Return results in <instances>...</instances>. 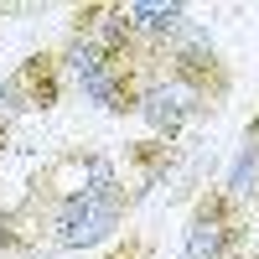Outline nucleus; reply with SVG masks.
<instances>
[{"label":"nucleus","mask_w":259,"mask_h":259,"mask_svg":"<svg viewBox=\"0 0 259 259\" xmlns=\"http://www.w3.org/2000/svg\"><path fill=\"white\" fill-rule=\"evenodd\" d=\"M124 21H130V31L140 36V47L150 57H161V47L192 21V11L177 6V0H124Z\"/></svg>","instance_id":"obj_5"},{"label":"nucleus","mask_w":259,"mask_h":259,"mask_svg":"<svg viewBox=\"0 0 259 259\" xmlns=\"http://www.w3.org/2000/svg\"><path fill=\"white\" fill-rule=\"evenodd\" d=\"M99 259H156V239H145V233L124 228L114 244H104V249H99Z\"/></svg>","instance_id":"obj_7"},{"label":"nucleus","mask_w":259,"mask_h":259,"mask_svg":"<svg viewBox=\"0 0 259 259\" xmlns=\"http://www.w3.org/2000/svg\"><path fill=\"white\" fill-rule=\"evenodd\" d=\"M218 109H207V104L187 89V83H177L166 68H150L145 73V83H140V109H135V119L150 130V140H166V145H177L192 124H202V119H212Z\"/></svg>","instance_id":"obj_3"},{"label":"nucleus","mask_w":259,"mask_h":259,"mask_svg":"<svg viewBox=\"0 0 259 259\" xmlns=\"http://www.w3.org/2000/svg\"><path fill=\"white\" fill-rule=\"evenodd\" d=\"M62 94H68V73L57 62V47H41V52H26L16 68L0 78V99L6 109L21 119V114H52Z\"/></svg>","instance_id":"obj_4"},{"label":"nucleus","mask_w":259,"mask_h":259,"mask_svg":"<svg viewBox=\"0 0 259 259\" xmlns=\"http://www.w3.org/2000/svg\"><path fill=\"white\" fill-rule=\"evenodd\" d=\"M223 187L239 197L249 212H259V109L244 119L239 130V145H233V156L223 166Z\"/></svg>","instance_id":"obj_6"},{"label":"nucleus","mask_w":259,"mask_h":259,"mask_svg":"<svg viewBox=\"0 0 259 259\" xmlns=\"http://www.w3.org/2000/svg\"><path fill=\"white\" fill-rule=\"evenodd\" d=\"M249 218L254 212L233 197L223 182L197 187L182 223V259H244L249 244Z\"/></svg>","instance_id":"obj_1"},{"label":"nucleus","mask_w":259,"mask_h":259,"mask_svg":"<svg viewBox=\"0 0 259 259\" xmlns=\"http://www.w3.org/2000/svg\"><path fill=\"white\" fill-rule=\"evenodd\" d=\"M11 130H16V114L6 109V99H0V156H6V145H11Z\"/></svg>","instance_id":"obj_8"},{"label":"nucleus","mask_w":259,"mask_h":259,"mask_svg":"<svg viewBox=\"0 0 259 259\" xmlns=\"http://www.w3.org/2000/svg\"><path fill=\"white\" fill-rule=\"evenodd\" d=\"M156 68H166L177 83H187L207 109H223V104L233 99V83H239V78H233V62L223 57V47L212 41V31L202 26L197 16H192L187 26L161 47Z\"/></svg>","instance_id":"obj_2"},{"label":"nucleus","mask_w":259,"mask_h":259,"mask_svg":"<svg viewBox=\"0 0 259 259\" xmlns=\"http://www.w3.org/2000/svg\"><path fill=\"white\" fill-rule=\"evenodd\" d=\"M244 259H259V239H254V249H249V254H244Z\"/></svg>","instance_id":"obj_9"}]
</instances>
